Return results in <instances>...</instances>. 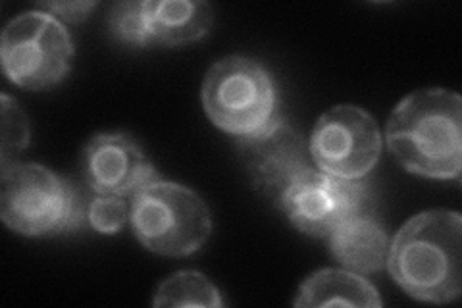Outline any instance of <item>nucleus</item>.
<instances>
[{
  "instance_id": "nucleus-15",
  "label": "nucleus",
  "mask_w": 462,
  "mask_h": 308,
  "mask_svg": "<svg viewBox=\"0 0 462 308\" xmlns=\"http://www.w3.org/2000/svg\"><path fill=\"white\" fill-rule=\"evenodd\" d=\"M108 29L112 35L132 47H149L144 3H120L110 10Z\"/></svg>"
},
{
  "instance_id": "nucleus-13",
  "label": "nucleus",
  "mask_w": 462,
  "mask_h": 308,
  "mask_svg": "<svg viewBox=\"0 0 462 308\" xmlns=\"http://www.w3.org/2000/svg\"><path fill=\"white\" fill-rule=\"evenodd\" d=\"M295 306H370L380 308V293L363 275L351 270L324 268L300 285Z\"/></svg>"
},
{
  "instance_id": "nucleus-14",
  "label": "nucleus",
  "mask_w": 462,
  "mask_h": 308,
  "mask_svg": "<svg viewBox=\"0 0 462 308\" xmlns=\"http://www.w3.org/2000/svg\"><path fill=\"white\" fill-rule=\"evenodd\" d=\"M154 306H224L220 291L205 274L195 270H183L170 275L156 289L152 299Z\"/></svg>"
},
{
  "instance_id": "nucleus-2",
  "label": "nucleus",
  "mask_w": 462,
  "mask_h": 308,
  "mask_svg": "<svg viewBox=\"0 0 462 308\" xmlns=\"http://www.w3.org/2000/svg\"><path fill=\"white\" fill-rule=\"evenodd\" d=\"M462 218L451 210L414 216L389 243L387 270L412 299L445 304L462 293Z\"/></svg>"
},
{
  "instance_id": "nucleus-10",
  "label": "nucleus",
  "mask_w": 462,
  "mask_h": 308,
  "mask_svg": "<svg viewBox=\"0 0 462 308\" xmlns=\"http://www.w3.org/2000/svg\"><path fill=\"white\" fill-rule=\"evenodd\" d=\"M85 180L97 195L135 197L141 189L161 180L137 139L124 131L98 134L83 151Z\"/></svg>"
},
{
  "instance_id": "nucleus-12",
  "label": "nucleus",
  "mask_w": 462,
  "mask_h": 308,
  "mask_svg": "<svg viewBox=\"0 0 462 308\" xmlns=\"http://www.w3.org/2000/svg\"><path fill=\"white\" fill-rule=\"evenodd\" d=\"M389 238L372 214L345 219L329 236L331 253L346 270L375 274L385 268Z\"/></svg>"
},
{
  "instance_id": "nucleus-11",
  "label": "nucleus",
  "mask_w": 462,
  "mask_h": 308,
  "mask_svg": "<svg viewBox=\"0 0 462 308\" xmlns=\"http://www.w3.org/2000/svg\"><path fill=\"white\" fill-rule=\"evenodd\" d=\"M147 14L149 45L180 47L207 37L214 12L208 3L193 0H149L144 3Z\"/></svg>"
},
{
  "instance_id": "nucleus-3",
  "label": "nucleus",
  "mask_w": 462,
  "mask_h": 308,
  "mask_svg": "<svg viewBox=\"0 0 462 308\" xmlns=\"http://www.w3.org/2000/svg\"><path fill=\"white\" fill-rule=\"evenodd\" d=\"M87 209L79 189L41 164L10 163L0 178V216L27 238L54 236L83 228Z\"/></svg>"
},
{
  "instance_id": "nucleus-4",
  "label": "nucleus",
  "mask_w": 462,
  "mask_h": 308,
  "mask_svg": "<svg viewBox=\"0 0 462 308\" xmlns=\"http://www.w3.org/2000/svg\"><path fill=\"white\" fill-rule=\"evenodd\" d=\"M202 107L216 127L247 139L280 120L278 87L253 58L227 56L216 62L202 83Z\"/></svg>"
},
{
  "instance_id": "nucleus-16",
  "label": "nucleus",
  "mask_w": 462,
  "mask_h": 308,
  "mask_svg": "<svg viewBox=\"0 0 462 308\" xmlns=\"http://www.w3.org/2000/svg\"><path fill=\"white\" fill-rule=\"evenodd\" d=\"M3 100V146H0V163L10 164L29 145V122L23 110L6 93L0 97Z\"/></svg>"
},
{
  "instance_id": "nucleus-7",
  "label": "nucleus",
  "mask_w": 462,
  "mask_h": 308,
  "mask_svg": "<svg viewBox=\"0 0 462 308\" xmlns=\"http://www.w3.org/2000/svg\"><path fill=\"white\" fill-rule=\"evenodd\" d=\"M280 207L299 231L329 238L345 219L372 214V187L365 178H336L309 170L285 191Z\"/></svg>"
},
{
  "instance_id": "nucleus-6",
  "label": "nucleus",
  "mask_w": 462,
  "mask_h": 308,
  "mask_svg": "<svg viewBox=\"0 0 462 308\" xmlns=\"http://www.w3.org/2000/svg\"><path fill=\"white\" fill-rule=\"evenodd\" d=\"M74 52L68 29L47 10L20 14L5 27L0 39L5 76L29 91L62 83L71 70Z\"/></svg>"
},
{
  "instance_id": "nucleus-5",
  "label": "nucleus",
  "mask_w": 462,
  "mask_h": 308,
  "mask_svg": "<svg viewBox=\"0 0 462 308\" xmlns=\"http://www.w3.org/2000/svg\"><path fill=\"white\" fill-rule=\"evenodd\" d=\"M135 238L162 257H189L210 238V210L189 187L156 180L141 189L129 207Z\"/></svg>"
},
{
  "instance_id": "nucleus-18",
  "label": "nucleus",
  "mask_w": 462,
  "mask_h": 308,
  "mask_svg": "<svg viewBox=\"0 0 462 308\" xmlns=\"http://www.w3.org/2000/svg\"><path fill=\"white\" fill-rule=\"evenodd\" d=\"M41 6L47 12H51L58 20L78 23L89 16V14L97 8V3H47Z\"/></svg>"
},
{
  "instance_id": "nucleus-8",
  "label": "nucleus",
  "mask_w": 462,
  "mask_h": 308,
  "mask_svg": "<svg viewBox=\"0 0 462 308\" xmlns=\"http://www.w3.org/2000/svg\"><path fill=\"white\" fill-rule=\"evenodd\" d=\"M309 151L324 173L349 180L366 178L380 160L382 134L365 108L341 105L316 122Z\"/></svg>"
},
{
  "instance_id": "nucleus-9",
  "label": "nucleus",
  "mask_w": 462,
  "mask_h": 308,
  "mask_svg": "<svg viewBox=\"0 0 462 308\" xmlns=\"http://www.w3.org/2000/svg\"><path fill=\"white\" fill-rule=\"evenodd\" d=\"M239 153L253 185L278 204L285 191L312 170L305 137L283 118L263 134L239 139Z\"/></svg>"
},
{
  "instance_id": "nucleus-17",
  "label": "nucleus",
  "mask_w": 462,
  "mask_h": 308,
  "mask_svg": "<svg viewBox=\"0 0 462 308\" xmlns=\"http://www.w3.org/2000/svg\"><path fill=\"white\" fill-rule=\"evenodd\" d=\"M129 218V209L122 197L98 195L87 209V219L98 233L114 236L118 233Z\"/></svg>"
},
{
  "instance_id": "nucleus-1",
  "label": "nucleus",
  "mask_w": 462,
  "mask_h": 308,
  "mask_svg": "<svg viewBox=\"0 0 462 308\" xmlns=\"http://www.w3.org/2000/svg\"><path fill=\"white\" fill-rule=\"evenodd\" d=\"M387 149L411 173L458 180L462 172V100L458 93L424 89L402 98L389 116Z\"/></svg>"
}]
</instances>
